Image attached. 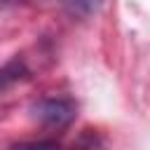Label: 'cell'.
I'll return each instance as SVG.
<instances>
[{"mask_svg": "<svg viewBox=\"0 0 150 150\" xmlns=\"http://www.w3.org/2000/svg\"><path fill=\"white\" fill-rule=\"evenodd\" d=\"M30 117L49 129H63L77 117V103L68 96H45L28 108Z\"/></svg>", "mask_w": 150, "mask_h": 150, "instance_id": "6da1fadb", "label": "cell"}, {"mask_svg": "<svg viewBox=\"0 0 150 150\" xmlns=\"http://www.w3.org/2000/svg\"><path fill=\"white\" fill-rule=\"evenodd\" d=\"M28 77H30V70H28L26 61H23V59H19V56L9 59V61L0 68V94H2V91H7V89H12L14 84H19V82L28 80Z\"/></svg>", "mask_w": 150, "mask_h": 150, "instance_id": "7a4b0ae2", "label": "cell"}, {"mask_svg": "<svg viewBox=\"0 0 150 150\" xmlns=\"http://www.w3.org/2000/svg\"><path fill=\"white\" fill-rule=\"evenodd\" d=\"M61 2L68 9V14H73L77 19H89L105 5V0H61Z\"/></svg>", "mask_w": 150, "mask_h": 150, "instance_id": "3957f363", "label": "cell"}, {"mask_svg": "<svg viewBox=\"0 0 150 150\" xmlns=\"http://www.w3.org/2000/svg\"><path fill=\"white\" fill-rule=\"evenodd\" d=\"M68 150H105V145H103V141H101V136L96 131H89L87 129L84 134H80V138Z\"/></svg>", "mask_w": 150, "mask_h": 150, "instance_id": "277c9868", "label": "cell"}, {"mask_svg": "<svg viewBox=\"0 0 150 150\" xmlns=\"http://www.w3.org/2000/svg\"><path fill=\"white\" fill-rule=\"evenodd\" d=\"M7 150H61V145H59L56 141L45 138V141H26V143H16V145H12V148H7Z\"/></svg>", "mask_w": 150, "mask_h": 150, "instance_id": "5b68a950", "label": "cell"}]
</instances>
